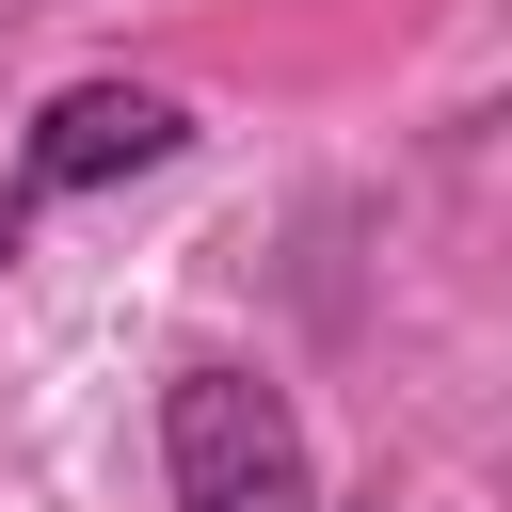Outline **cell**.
<instances>
[{
  "label": "cell",
  "instance_id": "cell-1",
  "mask_svg": "<svg viewBox=\"0 0 512 512\" xmlns=\"http://www.w3.org/2000/svg\"><path fill=\"white\" fill-rule=\"evenodd\" d=\"M160 464H176V512H320L304 416L256 368H176L160 384Z\"/></svg>",
  "mask_w": 512,
  "mask_h": 512
},
{
  "label": "cell",
  "instance_id": "cell-2",
  "mask_svg": "<svg viewBox=\"0 0 512 512\" xmlns=\"http://www.w3.org/2000/svg\"><path fill=\"white\" fill-rule=\"evenodd\" d=\"M144 160H176V96H144V80H80L32 128V192H112Z\"/></svg>",
  "mask_w": 512,
  "mask_h": 512
},
{
  "label": "cell",
  "instance_id": "cell-3",
  "mask_svg": "<svg viewBox=\"0 0 512 512\" xmlns=\"http://www.w3.org/2000/svg\"><path fill=\"white\" fill-rule=\"evenodd\" d=\"M0 256H16V192H0Z\"/></svg>",
  "mask_w": 512,
  "mask_h": 512
}]
</instances>
